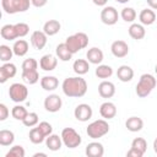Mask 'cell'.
Returning a JSON list of instances; mask_svg holds the SVG:
<instances>
[{"mask_svg": "<svg viewBox=\"0 0 157 157\" xmlns=\"http://www.w3.org/2000/svg\"><path fill=\"white\" fill-rule=\"evenodd\" d=\"M63 92L66 97L80 98L83 97L87 92V82L80 75L76 77H66L61 85Z\"/></svg>", "mask_w": 157, "mask_h": 157, "instance_id": "6da1fadb", "label": "cell"}, {"mask_svg": "<svg viewBox=\"0 0 157 157\" xmlns=\"http://www.w3.org/2000/svg\"><path fill=\"white\" fill-rule=\"evenodd\" d=\"M156 85H157V80L155 78L153 75L144 74L140 76V80L136 85V90H135L136 94L141 98H145L152 92V90L156 87Z\"/></svg>", "mask_w": 157, "mask_h": 157, "instance_id": "7a4b0ae2", "label": "cell"}, {"mask_svg": "<svg viewBox=\"0 0 157 157\" xmlns=\"http://www.w3.org/2000/svg\"><path fill=\"white\" fill-rule=\"evenodd\" d=\"M65 44L72 54H76L88 45V36L83 32H77L72 36H69L65 40Z\"/></svg>", "mask_w": 157, "mask_h": 157, "instance_id": "3957f363", "label": "cell"}, {"mask_svg": "<svg viewBox=\"0 0 157 157\" xmlns=\"http://www.w3.org/2000/svg\"><path fill=\"white\" fill-rule=\"evenodd\" d=\"M32 5L31 0H1V6L4 12L13 15L17 12H25Z\"/></svg>", "mask_w": 157, "mask_h": 157, "instance_id": "277c9868", "label": "cell"}, {"mask_svg": "<svg viewBox=\"0 0 157 157\" xmlns=\"http://www.w3.org/2000/svg\"><path fill=\"white\" fill-rule=\"evenodd\" d=\"M108 131H109V124L105 121V119L94 120L91 124H88V126L86 129V134L88 135V137H91L93 140L104 136L105 134H108Z\"/></svg>", "mask_w": 157, "mask_h": 157, "instance_id": "5b68a950", "label": "cell"}, {"mask_svg": "<svg viewBox=\"0 0 157 157\" xmlns=\"http://www.w3.org/2000/svg\"><path fill=\"white\" fill-rule=\"evenodd\" d=\"M60 136H61L63 144L66 147H69V148H76L82 142V139H81L80 134L75 129H72V128H65V129H63Z\"/></svg>", "mask_w": 157, "mask_h": 157, "instance_id": "8992f818", "label": "cell"}, {"mask_svg": "<svg viewBox=\"0 0 157 157\" xmlns=\"http://www.w3.org/2000/svg\"><path fill=\"white\" fill-rule=\"evenodd\" d=\"M9 96L11 98V101H13L15 103L25 102L28 97V88L23 83L15 82L9 88Z\"/></svg>", "mask_w": 157, "mask_h": 157, "instance_id": "52a82bcc", "label": "cell"}, {"mask_svg": "<svg viewBox=\"0 0 157 157\" xmlns=\"http://www.w3.org/2000/svg\"><path fill=\"white\" fill-rule=\"evenodd\" d=\"M119 13L118 10L113 6H104L101 11V21L107 26H113L118 22Z\"/></svg>", "mask_w": 157, "mask_h": 157, "instance_id": "ba28073f", "label": "cell"}, {"mask_svg": "<svg viewBox=\"0 0 157 157\" xmlns=\"http://www.w3.org/2000/svg\"><path fill=\"white\" fill-rule=\"evenodd\" d=\"M61 105H63V101L60 98L59 94H49L45 97L44 99V108L47 112L49 113H56L61 109Z\"/></svg>", "mask_w": 157, "mask_h": 157, "instance_id": "9c48e42d", "label": "cell"}, {"mask_svg": "<svg viewBox=\"0 0 157 157\" xmlns=\"http://www.w3.org/2000/svg\"><path fill=\"white\" fill-rule=\"evenodd\" d=\"M92 114H93V110L91 108L90 104H86V103H81L78 104L75 110H74V115L75 118L78 120V121H87L92 118Z\"/></svg>", "mask_w": 157, "mask_h": 157, "instance_id": "30bf717a", "label": "cell"}, {"mask_svg": "<svg viewBox=\"0 0 157 157\" xmlns=\"http://www.w3.org/2000/svg\"><path fill=\"white\" fill-rule=\"evenodd\" d=\"M48 42V36L44 33V31H34L31 34V44L34 49L42 50Z\"/></svg>", "mask_w": 157, "mask_h": 157, "instance_id": "8fae6325", "label": "cell"}, {"mask_svg": "<svg viewBox=\"0 0 157 157\" xmlns=\"http://www.w3.org/2000/svg\"><path fill=\"white\" fill-rule=\"evenodd\" d=\"M110 50L115 58H125L129 54V45L125 40H114L110 45Z\"/></svg>", "mask_w": 157, "mask_h": 157, "instance_id": "7c38bea8", "label": "cell"}, {"mask_svg": "<svg viewBox=\"0 0 157 157\" xmlns=\"http://www.w3.org/2000/svg\"><path fill=\"white\" fill-rule=\"evenodd\" d=\"M17 72V69H16V65L7 61V63H4L1 66H0V82L1 83H5L9 78H12Z\"/></svg>", "mask_w": 157, "mask_h": 157, "instance_id": "4fadbf2b", "label": "cell"}, {"mask_svg": "<svg viewBox=\"0 0 157 157\" xmlns=\"http://www.w3.org/2000/svg\"><path fill=\"white\" fill-rule=\"evenodd\" d=\"M98 93L102 98H112L115 94V86L110 81H102L98 85Z\"/></svg>", "mask_w": 157, "mask_h": 157, "instance_id": "5bb4252c", "label": "cell"}, {"mask_svg": "<svg viewBox=\"0 0 157 157\" xmlns=\"http://www.w3.org/2000/svg\"><path fill=\"white\" fill-rule=\"evenodd\" d=\"M58 65V59L53 54H45L39 60V66L44 71H53Z\"/></svg>", "mask_w": 157, "mask_h": 157, "instance_id": "9a60e30c", "label": "cell"}, {"mask_svg": "<svg viewBox=\"0 0 157 157\" xmlns=\"http://www.w3.org/2000/svg\"><path fill=\"white\" fill-rule=\"evenodd\" d=\"M86 58H87V60H88L90 64L99 65V64L103 61L104 55H103V52H102L99 48H97V47H92V48H90V49L87 50V53H86Z\"/></svg>", "mask_w": 157, "mask_h": 157, "instance_id": "2e32d148", "label": "cell"}, {"mask_svg": "<svg viewBox=\"0 0 157 157\" xmlns=\"http://www.w3.org/2000/svg\"><path fill=\"white\" fill-rule=\"evenodd\" d=\"M85 153L88 157H102L104 155V147H103V145L101 142L93 141V142H90L86 146Z\"/></svg>", "mask_w": 157, "mask_h": 157, "instance_id": "e0dca14e", "label": "cell"}, {"mask_svg": "<svg viewBox=\"0 0 157 157\" xmlns=\"http://www.w3.org/2000/svg\"><path fill=\"white\" fill-rule=\"evenodd\" d=\"M99 114L104 119H113L117 115V107L112 102H104L99 107Z\"/></svg>", "mask_w": 157, "mask_h": 157, "instance_id": "ac0fdd59", "label": "cell"}, {"mask_svg": "<svg viewBox=\"0 0 157 157\" xmlns=\"http://www.w3.org/2000/svg\"><path fill=\"white\" fill-rule=\"evenodd\" d=\"M128 32H129V36L136 40H140L146 36V29L141 23H131L130 27L128 28Z\"/></svg>", "mask_w": 157, "mask_h": 157, "instance_id": "d6986e66", "label": "cell"}, {"mask_svg": "<svg viewBox=\"0 0 157 157\" xmlns=\"http://www.w3.org/2000/svg\"><path fill=\"white\" fill-rule=\"evenodd\" d=\"M117 77L121 82H129L134 77V70L129 65H121L117 70Z\"/></svg>", "mask_w": 157, "mask_h": 157, "instance_id": "ffe728a7", "label": "cell"}, {"mask_svg": "<svg viewBox=\"0 0 157 157\" xmlns=\"http://www.w3.org/2000/svg\"><path fill=\"white\" fill-rule=\"evenodd\" d=\"M61 145H63L61 136L59 137V135H56V134H50V135L47 136V139H45V146H47L50 151H53V152L59 151V150L61 148Z\"/></svg>", "mask_w": 157, "mask_h": 157, "instance_id": "44dd1931", "label": "cell"}, {"mask_svg": "<svg viewBox=\"0 0 157 157\" xmlns=\"http://www.w3.org/2000/svg\"><path fill=\"white\" fill-rule=\"evenodd\" d=\"M139 20H140L141 25L150 26V25L155 23V21H156V13L151 9H144L140 12V15H139Z\"/></svg>", "mask_w": 157, "mask_h": 157, "instance_id": "7402d4cb", "label": "cell"}, {"mask_svg": "<svg viewBox=\"0 0 157 157\" xmlns=\"http://www.w3.org/2000/svg\"><path fill=\"white\" fill-rule=\"evenodd\" d=\"M125 128L131 132H137L144 128V121L139 117H130L125 121Z\"/></svg>", "mask_w": 157, "mask_h": 157, "instance_id": "603a6c76", "label": "cell"}, {"mask_svg": "<svg viewBox=\"0 0 157 157\" xmlns=\"http://www.w3.org/2000/svg\"><path fill=\"white\" fill-rule=\"evenodd\" d=\"M40 86L44 91H54L59 86V80L55 76H43L40 78Z\"/></svg>", "mask_w": 157, "mask_h": 157, "instance_id": "cb8c5ba5", "label": "cell"}, {"mask_svg": "<svg viewBox=\"0 0 157 157\" xmlns=\"http://www.w3.org/2000/svg\"><path fill=\"white\" fill-rule=\"evenodd\" d=\"M60 28H61V25H60V22L58 21V20H49V21H47L45 23H44V26H43V31H44V33L47 34V36H55L56 33H59V31H60Z\"/></svg>", "mask_w": 157, "mask_h": 157, "instance_id": "d4e9b609", "label": "cell"}, {"mask_svg": "<svg viewBox=\"0 0 157 157\" xmlns=\"http://www.w3.org/2000/svg\"><path fill=\"white\" fill-rule=\"evenodd\" d=\"M0 34L4 39L6 40H13L17 37V32H16V28H15V25H4L1 27V31H0Z\"/></svg>", "mask_w": 157, "mask_h": 157, "instance_id": "484cf974", "label": "cell"}, {"mask_svg": "<svg viewBox=\"0 0 157 157\" xmlns=\"http://www.w3.org/2000/svg\"><path fill=\"white\" fill-rule=\"evenodd\" d=\"M55 53H56V56L61 60V61H69L71 58H72V53L69 50V48L66 47L65 43H60L56 45L55 48Z\"/></svg>", "mask_w": 157, "mask_h": 157, "instance_id": "4316f807", "label": "cell"}, {"mask_svg": "<svg viewBox=\"0 0 157 157\" xmlns=\"http://www.w3.org/2000/svg\"><path fill=\"white\" fill-rule=\"evenodd\" d=\"M72 69L77 75H80V76L85 75L90 70V63H88V60H85V59H77L74 61Z\"/></svg>", "mask_w": 157, "mask_h": 157, "instance_id": "83f0119b", "label": "cell"}, {"mask_svg": "<svg viewBox=\"0 0 157 157\" xmlns=\"http://www.w3.org/2000/svg\"><path fill=\"white\" fill-rule=\"evenodd\" d=\"M12 49H13V54L15 55H17V56H25L27 54V52H28V43L25 39H17L13 43Z\"/></svg>", "mask_w": 157, "mask_h": 157, "instance_id": "f1b7e54d", "label": "cell"}, {"mask_svg": "<svg viewBox=\"0 0 157 157\" xmlns=\"http://www.w3.org/2000/svg\"><path fill=\"white\" fill-rule=\"evenodd\" d=\"M15 141V134L11 130L2 129L0 130V145L1 146H10Z\"/></svg>", "mask_w": 157, "mask_h": 157, "instance_id": "f546056e", "label": "cell"}, {"mask_svg": "<svg viewBox=\"0 0 157 157\" xmlns=\"http://www.w3.org/2000/svg\"><path fill=\"white\" fill-rule=\"evenodd\" d=\"M28 137H29V141L34 145H38V144H42L47 137L43 135V132L38 129V126L36 128H32L29 130V134H28Z\"/></svg>", "mask_w": 157, "mask_h": 157, "instance_id": "4dcf8cb0", "label": "cell"}, {"mask_svg": "<svg viewBox=\"0 0 157 157\" xmlns=\"http://www.w3.org/2000/svg\"><path fill=\"white\" fill-rule=\"evenodd\" d=\"M96 76L98 78H109L113 75V69L109 65H104V64H99L94 71Z\"/></svg>", "mask_w": 157, "mask_h": 157, "instance_id": "1f68e13d", "label": "cell"}, {"mask_svg": "<svg viewBox=\"0 0 157 157\" xmlns=\"http://www.w3.org/2000/svg\"><path fill=\"white\" fill-rule=\"evenodd\" d=\"M22 80L26 83L34 85L39 81V74L37 70H29V71H22Z\"/></svg>", "mask_w": 157, "mask_h": 157, "instance_id": "d6a6232c", "label": "cell"}, {"mask_svg": "<svg viewBox=\"0 0 157 157\" xmlns=\"http://www.w3.org/2000/svg\"><path fill=\"white\" fill-rule=\"evenodd\" d=\"M27 114H28L27 109H26L23 105H20V104L15 105V107L12 108V110H11L12 118H15L16 120H21V121L27 117Z\"/></svg>", "mask_w": 157, "mask_h": 157, "instance_id": "836d02e7", "label": "cell"}, {"mask_svg": "<svg viewBox=\"0 0 157 157\" xmlns=\"http://www.w3.org/2000/svg\"><path fill=\"white\" fill-rule=\"evenodd\" d=\"M13 55V49L10 48L9 45H5V44H1L0 45V60L2 63H7L10 61V59L12 58Z\"/></svg>", "mask_w": 157, "mask_h": 157, "instance_id": "e575fe53", "label": "cell"}, {"mask_svg": "<svg viewBox=\"0 0 157 157\" xmlns=\"http://www.w3.org/2000/svg\"><path fill=\"white\" fill-rule=\"evenodd\" d=\"M120 17L125 21V22H134L136 18V11L132 7H124L120 12Z\"/></svg>", "mask_w": 157, "mask_h": 157, "instance_id": "d590c367", "label": "cell"}, {"mask_svg": "<svg viewBox=\"0 0 157 157\" xmlns=\"http://www.w3.org/2000/svg\"><path fill=\"white\" fill-rule=\"evenodd\" d=\"M38 120H39V119H38V114L34 113V112H31V113H28L27 117L22 120V123H23V125L27 126V128H33V126L38 125Z\"/></svg>", "mask_w": 157, "mask_h": 157, "instance_id": "8d00e7d4", "label": "cell"}, {"mask_svg": "<svg viewBox=\"0 0 157 157\" xmlns=\"http://www.w3.org/2000/svg\"><path fill=\"white\" fill-rule=\"evenodd\" d=\"M131 147L137 148V150H140L141 152L145 153L147 151V142H146V140L144 137H135L132 140V142H131Z\"/></svg>", "mask_w": 157, "mask_h": 157, "instance_id": "74e56055", "label": "cell"}, {"mask_svg": "<svg viewBox=\"0 0 157 157\" xmlns=\"http://www.w3.org/2000/svg\"><path fill=\"white\" fill-rule=\"evenodd\" d=\"M25 148L21 145H16L10 148V151L6 153V157H25Z\"/></svg>", "mask_w": 157, "mask_h": 157, "instance_id": "f35d334b", "label": "cell"}, {"mask_svg": "<svg viewBox=\"0 0 157 157\" xmlns=\"http://www.w3.org/2000/svg\"><path fill=\"white\" fill-rule=\"evenodd\" d=\"M15 28H16V32H17V37L18 38H22L28 34L29 32V26L25 22H18V23H15Z\"/></svg>", "mask_w": 157, "mask_h": 157, "instance_id": "ab89813d", "label": "cell"}, {"mask_svg": "<svg viewBox=\"0 0 157 157\" xmlns=\"http://www.w3.org/2000/svg\"><path fill=\"white\" fill-rule=\"evenodd\" d=\"M22 71H29V70H37V67H38V63H37V60L36 59H33V58H28V59H26V60H23V63H22Z\"/></svg>", "mask_w": 157, "mask_h": 157, "instance_id": "60d3db41", "label": "cell"}, {"mask_svg": "<svg viewBox=\"0 0 157 157\" xmlns=\"http://www.w3.org/2000/svg\"><path fill=\"white\" fill-rule=\"evenodd\" d=\"M38 129L43 132V135L47 137V136H49L52 132H53V126H52V124H49L48 121H40L38 125Z\"/></svg>", "mask_w": 157, "mask_h": 157, "instance_id": "b9f144b4", "label": "cell"}, {"mask_svg": "<svg viewBox=\"0 0 157 157\" xmlns=\"http://www.w3.org/2000/svg\"><path fill=\"white\" fill-rule=\"evenodd\" d=\"M9 114H10V110H9V108L6 107V104L0 103V121L6 120L7 117H9Z\"/></svg>", "mask_w": 157, "mask_h": 157, "instance_id": "7bdbcfd3", "label": "cell"}, {"mask_svg": "<svg viewBox=\"0 0 157 157\" xmlns=\"http://www.w3.org/2000/svg\"><path fill=\"white\" fill-rule=\"evenodd\" d=\"M144 155H145L144 152H141L140 150L134 148V147H131V148L126 152V156H129V157H142Z\"/></svg>", "mask_w": 157, "mask_h": 157, "instance_id": "ee69618b", "label": "cell"}, {"mask_svg": "<svg viewBox=\"0 0 157 157\" xmlns=\"http://www.w3.org/2000/svg\"><path fill=\"white\" fill-rule=\"evenodd\" d=\"M31 2L34 7H43L48 2V0H31Z\"/></svg>", "mask_w": 157, "mask_h": 157, "instance_id": "f6af8a7d", "label": "cell"}, {"mask_svg": "<svg viewBox=\"0 0 157 157\" xmlns=\"http://www.w3.org/2000/svg\"><path fill=\"white\" fill-rule=\"evenodd\" d=\"M146 1H147L148 6H150L151 9H153V10H157V0H146Z\"/></svg>", "mask_w": 157, "mask_h": 157, "instance_id": "bcb514c9", "label": "cell"}, {"mask_svg": "<svg viewBox=\"0 0 157 157\" xmlns=\"http://www.w3.org/2000/svg\"><path fill=\"white\" fill-rule=\"evenodd\" d=\"M92 1H93V4L97 5V6H104V5L108 2V0H92Z\"/></svg>", "mask_w": 157, "mask_h": 157, "instance_id": "7dc6e473", "label": "cell"}, {"mask_svg": "<svg viewBox=\"0 0 157 157\" xmlns=\"http://www.w3.org/2000/svg\"><path fill=\"white\" fill-rule=\"evenodd\" d=\"M153 151H155V153H157V137L153 141Z\"/></svg>", "mask_w": 157, "mask_h": 157, "instance_id": "c3c4849f", "label": "cell"}, {"mask_svg": "<svg viewBox=\"0 0 157 157\" xmlns=\"http://www.w3.org/2000/svg\"><path fill=\"white\" fill-rule=\"evenodd\" d=\"M38 156H43V157H45L47 155H45V153H42V152H37V153L33 155V157H38Z\"/></svg>", "mask_w": 157, "mask_h": 157, "instance_id": "681fc988", "label": "cell"}, {"mask_svg": "<svg viewBox=\"0 0 157 157\" xmlns=\"http://www.w3.org/2000/svg\"><path fill=\"white\" fill-rule=\"evenodd\" d=\"M118 2H120V4H125V2H128L129 0H117Z\"/></svg>", "mask_w": 157, "mask_h": 157, "instance_id": "f907efd6", "label": "cell"}, {"mask_svg": "<svg viewBox=\"0 0 157 157\" xmlns=\"http://www.w3.org/2000/svg\"><path fill=\"white\" fill-rule=\"evenodd\" d=\"M155 72H156V74H157V65H156V66H155Z\"/></svg>", "mask_w": 157, "mask_h": 157, "instance_id": "816d5d0a", "label": "cell"}]
</instances>
